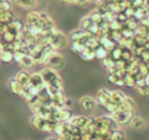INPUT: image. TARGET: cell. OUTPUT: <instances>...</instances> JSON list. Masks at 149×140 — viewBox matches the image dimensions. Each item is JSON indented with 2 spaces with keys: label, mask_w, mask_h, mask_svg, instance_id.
Segmentation results:
<instances>
[{
  "label": "cell",
  "mask_w": 149,
  "mask_h": 140,
  "mask_svg": "<svg viewBox=\"0 0 149 140\" xmlns=\"http://www.w3.org/2000/svg\"><path fill=\"white\" fill-rule=\"evenodd\" d=\"M43 33L46 34L49 45H51L55 51H58V50H60V49H64V47L67 46V43H68L67 37H65L59 29L55 28L50 31H43Z\"/></svg>",
  "instance_id": "cell-1"
},
{
  "label": "cell",
  "mask_w": 149,
  "mask_h": 140,
  "mask_svg": "<svg viewBox=\"0 0 149 140\" xmlns=\"http://www.w3.org/2000/svg\"><path fill=\"white\" fill-rule=\"evenodd\" d=\"M41 76L43 79L46 86H56V88H63L62 77L59 76L58 71H54L51 68L46 67L41 71Z\"/></svg>",
  "instance_id": "cell-2"
},
{
  "label": "cell",
  "mask_w": 149,
  "mask_h": 140,
  "mask_svg": "<svg viewBox=\"0 0 149 140\" xmlns=\"http://www.w3.org/2000/svg\"><path fill=\"white\" fill-rule=\"evenodd\" d=\"M46 64H47V67L51 68V70L59 71L64 67L65 59L63 58V55H60L58 51H55V52H52V54L49 55V59H47Z\"/></svg>",
  "instance_id": "cell-3"
},
{
  "label": "cell",
  "mask_w": 149,
  "mask_h": 140,
  "mask_svg": "<svg viewBox=\"0 0 149 140\" xmlns=\"http://www.w3.org/2000/svg\"><path fill=\"white\" fill-rule=\"evenodd\" d=\"M134 113L135 111H123V110H118L116 113H114L111 117L114 118L116 123L119 126H126L128 123H131V120L134 119Z\"/></svg>",
  "instance_id": "cell-4"
},
{
  "label": "cell",
  "mask_w": 149,
  "mask_h": 140,
  "mask_svg": "<svg viewBox=\"0 0 149 140\" xmlns=\"http://www.w3.org/2000/svg\"><path fill=\"white\" fill-rule=\"evenodd\" d=\"M80 106L85 111H93L97 107V101H95V98H93L90 96H84L80 98Z\"/></svg>",
  "instance_id": "cell-5"
},
{
  "label": "cell",
  "mask_w": 149,
  "mask_h": 140,
  "mask_svg": "<svg viewBox=\"0 0 149 140\" xmlns=\"http://www.w3.org/2000/svg\"><path fill=\"white\" fill-rule=\"evenodd\" d=\"M29 85L33 86V88H36L38 92L46 88V84H45L43 79H42L41 72H34V73H31V76H30V83H29Z\"/></svg>",
  "instance_id": "cell-6"
},
{
  "label": "cell",
  "mask_w": 149,
  "mask_h": 140,
  "mask_svg": "<svg viewBox=\"0 0 149 140\" xmlns=\"http://www.w3.org/2000/svg\"><path fill=\"white\" fill-rule=\"evenodd\" d=\"M110 98H111V91H109V89L106 88H102L98 91L97 96H95V101H97L98 105H101V106L105 107L106 104L107 102H110Z\"/></svg>",
  "instance_id": "cell-7"
},
{
  "label": "cell",
  "mask_w": 149,
  "mask_h": 140,
  "mask_svg": "<svg viewBox=\"0 0 149 140\" xmlns=\"http://www.w3.org/2000/svg\"><path fill=\"white\" fill-rule=\"evenodd\" d=\"M68 122L71 123L72 126L77 127L79 130H84L85 127L88 126V122H89V117H84V115H73Z\"/></svg>",
  "instance_id": "cell-8"
},
{
  "label": "cell",
  "mask_w": 149,
  "mask_h": 140,
  "mask_svg": "<svg viewBox=\"0 0 149 140\" xmlns=\"http://www.w3.org/2000/svg\"><path fill=\"white\" fill-rule=\"evenodd\" d=\"M25 24L29 26H38L41 28V16H39V12H29L28 16H26V20H25Z\"/></svg>",
  "instance_id": "cell-9"
},
{
  "label": "cell",
  "mask_w": 149,
  "mask_h": 140,
  "mask_svg": "<svg viewBox=\"0 0 149 140\" xmlns=\"http://www.w3.org/2000/svg\"><path fill=\"white\" fill-rule=\"evenodd\" d=\"M30 76H31V73H29L26 70H22V71H18V72L16 73L15 79L22 86H28L29 83H30Z\"/></svg>",
  "instance_id": "cell-10"
},
{
  "label": "cell",
  "mask_w": 149,
  "mask_h": 140,
  "mask_svg": "<svg viewBox=\"0 0 149 140\" xmlns=\"http://www.w3.org/2000/svg\"><path fill=\"white\" fill-rule=\"evenodd\" d=\"M126 98H127V96L122 91H111L110 101L114 102V104H116V105H119V106H120V105L126 101Z\"/></svg>",
  "instance_id": "cell-11"
},
{
  "label": "cell",
  "mask_w": 149,
  "mask_h": 140,
  "mask_svg": "<svg viewBox=\"0 0 149 140\" xmlns=\"http://www.w3.org/2000/svg\"><path fill=\"white\" fill-rule=\"evenodd\" d=\"M95 9L100 12V15L102 16H106L109 12H110V3L107 0H100V1L95 4Z\"/></svg>",
  "instance_id": "cell-12"
},
{
  "label": "cell",
  "mask_w": 149,
  "mask_h": 140,
  "mask_svg": "<svg viewBox=\"0 0 149 140\" xmlns=\"http://www.w3.org/2000/svg\"><path fill=\"white\" fill-rule=\"evenodd\" d=\"M8 85H9V89H10V92H12L13 94H17V96H21V93H22V89H24V86L21 85V84L18 83V81L16 80L15 77H13V79H10V80H9V83H8Z\"/></svg>",
  "instance_id": "cell-13"
},
{
  "label": "cell",
  "mask_w": 149,
  "mask_h": 140,
  "mask_svg": "<svg viewBox=\"0 0 149 140\" xmlns=\"http://www.w3.org/2000/svg\"><path fill=\"white\" fill-rule=\"evenodd\" d=\"M15 15H13L12 10L9 12H4V10H0V24L3 25H9L10 22H13L15 20Z\"/></svg>",
  "instance_id": "cell-14"
},
{
  "label": "cell",
  "mask_w": 149,
  "mask_h": 140,
  "mask_svg": "<svg viewBox=\"0 0 149 140\" xmlns=\"http://www.w3.org/2000/svg\"><path fill=\"white\" fill-rule=\"evenodd\" d=\"M145 126H147V123L141 117H134V119L131 120V127L136 131H143Z\"/></svg>",
  "instance_id": "cell-15"
},
{
  "label": "cell",
  "mask_w": 149,
  "mask_h": 140,
  "mask_svg": "<svg viewBox=\"0 0 149 140\" xmlns=\"http://www.w3.org/2000/svg\"><path fill=\"white\" fill-rule=\"evenodd\" d=\"M100 45L103 47V49H106V50H107L109 52H110L111 50H113L114 47L116 46V43H115V42H113V41H111V39L109 38L107 36H103V37H101V38H100Z\"/></svg>",
  "instance_id": "cell-16"
},
{
  "label": "cell",
  "mask_w": 149,
  "mask_h": 140,
  "mask_svg": "<svg viewBox=\"0 0 149 140\" xmlns=\"http://www.w3.org/2000/svg\"><path fill=\"white\" fill-rule=\"evenodd\" d=\"M18 64H20L24 70L28 71L29 68H31L34 64H36V62H34V59L31 58V55H25V56H24L22 59L18 62Z\"/></svg>",
  "instance_id": "cell-17"
},
{
  "label": "cell",
  "mask_w": 149,
  "mask_h": 140,
  "mask_svg": "<svg viewBox=\"0 0 149 140\" xmlns=\"http://www.w3.org/2000/svg\"><path fill=\"white\" fill-rule=\"evenodd\" d=\"M95 22L89 17V16H85V17H82L81 21H80V29L84 31H89V29L92 28Z\"/></svg>",
  "instance_id": "cell-18"
},
{
  "label": "cell",
  "mask_w": 149,
  "mask_h": 140,
  "mask_svg": "<svg viewBox=\"0 0 149 140\" xmlns=\"http://www.w3.org/2000/svg\"><path fill=\"white\" fill-rule=\"evenodd\" d=\"M79 55L84 60H92V59H94V58H95V50L90 49V47H84V49H82V51L80 52Z\"/></svg>",
  "instance_id": "cell-19"
},
{
  "label": "cell",
  "mask_w": 149,
  "mask_h": 140,
  "mask_svg": "<svg viewBox=\"0 0 149 140\" xmlns=\"http://www.w3.org/2000/svg\"><path fill=\"white\" fill-rule=\"evenodd\" d=\"M13 1H16V4L20 5L21 8H25V9L34 8L37 4V0H13Z\"/></svg>",
  "instance_id": "cell-20"
},
{
  "label": "cell",
  "mask_w": 149,
  "mask_h": 140,
  "mask_svg": "<svg viewBox=\"0 0 149 140\" xmlns=\"http://www.w3.org/2000/svg\"><path fill=\"white\" fill-rule=\"evenodd\" d=\"M123 81H124V86H131V88H135V86H136V80H135L134 75H131L130 72L124 73Z\"/></svg>",
  "instance_id": "cell-21"
},
{
  "label": "cell",
  "mask_w": 149,
  "mask_h": 140,
  "mask_svg": "<svg viewBox=\"0 0 149 140\" xmlns=\"http://www.w3.org/2000/svg\"><path fill=\"white\" fill-rule=\"evenodd\" d=\"M109 56H110L111 59L114 60V62H116V60H120L122 59V47H119L118 45H116V46L114 47V49L111 50L110 52H109Z\"/></svg>",
  "instance_id": "cell-22"
},
{
  "label": "cell",
  "mask_w": 149,
  "mask_h": 140,
  "mask_svg": "<svg viewBox=\"0 0 149 140\" xmlns=\"http://www.w3.org/2000/svg\"><path fill=\"white\" fill-rule=\"evenodd\" d=\"M85 34H86V31L81 30V29H76V30H73L72 33H71L70 38L72 42H77V41H80L82 37H85Z\"/></svg>",
  "instance_id": "cell-23"
},
{
  "label": "cell",
  "mask_w": 149,
  "mask_h": 140,
  "mask_svg": "<svg viewBox=\"0 0 149 140\" xmlns=\"http://www.w3.org/2000/svg\"><path fill=\"white\" fill-rule=\"evenodd\" d=\"M107 56H109V51L106 49H103L102 46H100V47L95 49V58H97V59L103 60L105 58H107Z\"/></svg>",
  "instance_id": "cell-24"
},
{
  "label": "cell",
  "mask_w": 149,
  "mask_h": 140,
  "mask_svg": "<svg viewBox=\"0 0 149 140\" xmlns=\"http://www.w3.org/2000/svg\"><path fill=\"white\" fill-rule=\"evenodd\" d=\"M0 10H4V12L12 10V1L10 0H1L0 1Z\"/></svg>",
  "instance_id": "cell-25"
},
{
  "label": "cell",
  "mask_w": 149,
  "mask_h": 140,
  "mask_svg": "<svg viewBox=\"0 0 149 140\" xmlns=\"http://www.w3.org/2000/svg\"><path fill=\"white\" fill-rule=\"evenodd\" d=\"M13 60V52H9V51H4L0 56V62L3 63H10Z\"/></svg>",
  "instance_id": "cell-26"
},
{
  "label": "cell",
  "mask_w": 149,
  "mask_h": 140,
  "mask_svg": "<svg viewBox=\"0 0 149 140\" xmlns=\"http://www.w3.org/2000/svg\"><path fill=\"white\" fill-rule=\"evenodd\" d=\"M135 89H136V92L140 94V96H149V86L148 85H137L135 86Z\"/></svg>",
  "instance_id": "cell-27"
},
{
  "label": "cell",
  "mask_w": 149,
  "mask_h": 140,
  "mask_svg": "<svg viewBox=\"0 0 149 140\" xmlns=\"http://www.w3.org/2000/svg\"><path fill=\"white\" fill-rule=\"evenodd\" d=\"M109 29L110 31H119L122 29V24L116 20H113L111 22H109Z\"/></svg>",
  "instance_id": "cell-28"
},
{
  "label": "cell",
  "mask_w": 149,
  "mask_h": 140,
  "mask_svg": "<svg viewBox=\"0 0 149 140\" xmlns=\"http://www.w3.org/2000/svg\"><path fill=\"white\" fill-rule=\"evenodd\" d=\"M88 16H89V17L92 18V20L94 21L95 24H97V22H100V21H101V20H102V18H103L102 16L100 15V12H98L97 9H93L92 12H90V13H89V15H88Z\"/></svg>",
  "instance_id": "cell-29"
},
{
  "label": "cell",
  "mask_w": 149,
  "mask_h": 140,
  "mask_svg": "<svg viewBox=\"0 0 149 140\" xmlns=\"http://www.w3.org/2000/svg\"><path fill=\"white\" fill-rule=\"evenodd\" d=\"M102 62V65L106 68V70H110V68H113L114 65H115V62H114L113 59H111L110 56H107V58H105L103 60H101Z\"/></svg>",
  "instance_id": "cell-30"
},
{
  "label": "cell",
  "mask_w": 149,
  "mask_h": 140,
  "mask_svg": "<svg viewBox=\"0 0 149 140\" xmlns=\"http://www.w3.org/2000/svg\"><path fill=\"white\" fill-rule=\"evenodd\" d=\"M110 140H126V139H124V134L120 130H118V131H113L111 132Z\"/></svg>",
  "instance_id": "cell-31"
},
{
  "label": "cell",
  "mask_w": 149,
  "mask_h": 140,
  "mask_svg": "<svg viewBox=\"0 0 149 140\" xmlns=\"http://www.w3.org/2000/svg\"><path fill=\"white\" fill-rule=\"evenodd\" d=\"M82 49H84V46L80 45L79 42H72V43H71V50H72L73 52H76V54H80V52L82 51Z\"/></svg>",
  "instance_id": "cell-32"
},
{
  "label": "cell",
  "mask_w": 149,
  "mask_h": 140,
  "mask_svg": "<svg viewBox=\"0 0 149 140\" xmlns=\"http://www.w3.org/2000/svg\"><path fill=\"white\" fill-rule=\"evenodd\" d=\"M119 79H120V77H119L116 73H107V80H109V83L114 84V85H115V84L119 81Z\"/></svg>",
  "instance_id": "cell-33"
},
{
  "label": "cell",
  "mask_w": 149,
  "mask_h": 140,
  "mask_svg": "<svg viewBox=\"0 0 149 140\" xmlns=\"http://www.w3.org/2000/svg\"><path fill=\"white\" fill-rule=\"evenodd\" d=\"M119 7H120V10L122 12H124L126 9H128L130 7H131V3L127 1V0H120V1H118Z\"/></svg>",
  "instance_id": "cell-34"
},
{
  "label": "cell",
  "mask_w": 149,
  "mask_h": 140,
  "mask_svg": "<svg viewBox=\"0 0 149 140\" xmlns=\"http://www.w3.org/2000/svg\"><path fill=\"white\" fill-rule=\"evenodd\" d=\"M131 5L134 8H136V9L137 8H143L144 7V0H134V1L131 3Z\"/></svg>",
  "instance_id": "cell-35"
},
{
  "label": "cell",
  "mask_w": 149,
  "mask_h": 140,
  "mask_svg": "<svg viewBox=\"0 0 149 140\" xmlns=\"http://www.w3.org/2000/svg\"><path fill=\"white\" fill-rule=\"evenodd\" d=\"M140 60H141L143 63H149V51H148V50H145V51L141 54Z\"/></svg>",
  "instance_id": "cell-36"
},
{
  "label": "cell",
  "mask_w": 149,
  "mask_h": 140,
  "mask_svg": "<svg viewBox=\"0 0 149 140\" xmlns=\"http://www.w3.org/2000/svg\"><path fill=\"white\" fill-rule=\"evenodd\" d=\"M88 3H89V0H76V3H74V4H77V5H86Z\"/></svg>",
  "instance_id": "cell-37"
},
{
  "label": "cell",
  "mask_w": 149,
  "mask_h": 140,
  "mask_svg": "<svg viewBox=\"0 0 149 140\" xmlns=\"http://www.w3.org/2000/svg\"><path fill=\"white\" fill-rule=\"evenodd\" d=\"M116 86H124V81H123V79H119V81L115 84Z\"/></svg>",
  "instance_id": "cell-38"
},
{
  "label": "cell",
  "mask_w": 149,
  "mask_h": 140,
  "mask_svg": "<svg viewBox=\"0 0 149 140\" xmlns=\"http://www.w3.org/2000/svg\"><path fill=\"white\" fill-rule=\"evenodd\" d=\"M63 3H64V4H74L76 0H63Z\"/></svg>",
  "instance_id": "cell-39"
},
{
  "label": "cell",
  "mask_w": 149,
  "mask_h": 140,
  "mask_svg": "<svg viewBox=\"0 0 149 140\" xmlns=\"http://www.w3.org/2000/svg\"><path fill=\"white\" fill-rule=\"evenodd\" d=\"M144 81H145V85H148V86H149V73L144 77Z\"/></svg>",
  "instance_id": "cell-40"
},
{
  "label": "cell",
  "mask_w": 149,
  "mask_h": 140,
  "mask_svg": "<svg viewBox=\"0 0 149 140\" xmlns=\"http://www.w3.org/2000/svg\"><path fill=\"white\" fill-rule=\"evenodd\" d=\"M144 7L149 10V0H144Z\"/></svg>",
  "instance_id": "cell-41"
},
{
  "label": "cell",
  "mask_w": 149,
  "mask_h": 140,
  "mask_svg": "<svg viewBox=\"0 0 149 140\" xmlns=\"http://www.w3.org/2000/svg\"><path fill=\"white\" fill-rule=\"evenodd\" d=\"M90 1H93V3H95V4H97V3L100 1V0H89V3H90Z\"/></svg>",
  "instance_id": "cell-42"
},
{
  "label": "cell",
  "mask_w": 149,
  "mask_h": 140,
  "mask_svg": "<svg viewBox=\"0 0 149 140\" xmlns=\"http://www.w3.org/2000/svg\"><path fill=\"white\" fill-rule=\"evenodd\" d=\"M144 64L147 65V67H148V70H149V63H144Z\"/></svg>",
  "instance_id": "cell-43"
},
{
  "label": "cell",
  "mask_w": 149,
  "mask_h": 140,
  "mask_svg": "<svg viewBox=\"0 0 149 140\" xmlns=\"http://www.w3.org/2000/svg\"><path fill=\"white\" fill-rule=\"evenodd\" d=\"M55 1H58V3H63V0H55Z\"/></svg>",
  "instance_id": "cell-44"
},
{
  "label": "cell",
  "mask_w": 149,
  "mask_h": 140,
  "mask_svg": "<svg viewBox=\"0 0 149 140\" xmlns=\"http://www.w3.org/2000/svg\"><path fill=\"white\" fill-rule=\"evenodd\" d=\"M127 1H130V3H132V1H134V0H127Z\"/></svg>",
  "instance_id": "cell-45"
}]
</instances>
